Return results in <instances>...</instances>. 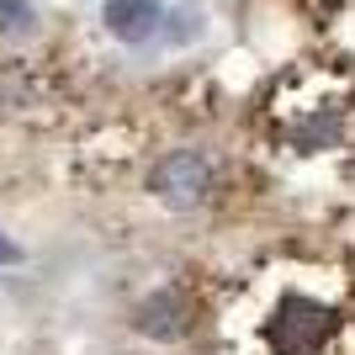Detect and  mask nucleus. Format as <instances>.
Here are the masks:
<instances>
[{
    "label": "nucleus",
    "mask_w": 355,
    "mask_h": 355,
    "mask_svg": "<svg viewBox=\"0 0 355 355\" xmlns=\"http://www.w3.org/2000/svg\"><path fill=\"white\" fill-rule=\"evenodd\" d=\"M334 329H340V313L334 308H324V302H313L302 292H286L266 324V340L276 355H318Z\"/></svg>",
    "instance_id": "nucleus-1"
},
{
    "label": "nucleus",
    "mask_w": 355,
    "mask_h": 355,
    "mask_svg": "<svg viewBox=\"0 0 355 355\" xmlns=\"http://www.w3.org/2000/svg\"><path fill=\"white\" fill-rule=\"evenodd\" d=\"M148 186H154L170 207H196V202H207V191H212V170H207L202 154L180 148V154H170V159L154 164Z\"/></svg>",
    "instance_id": "nucleus-2"
},
{
    "label": "nucleus",
    "mask_w": 355,
    "mask_h": 355,
    "mask_svg": "<svg viewBox=\"0 0 355 355\" xmlns=\"http://www.w3.org/2000/svg\"><path fill=\"white\" fill-rule=\"evenodd\" d=\"M191 318H196L191 297L175 292V286L154 292L144 308H138V329H144V334H154V340H180V334L191 329Z\"/></svg>",
    "instance_id": "nucleus-3"
},
{
    "label": "nucleus",
    "mask_w": 355,
    "mask_h": 355,
    "mask_svg": "<svg viewBox=\"0 0 355 355\" xmlns=\"http://www.w3.org/2000/svg\"><path fill=\"white\" fill-rule=\"evenodd\" d=\"M106 27L122 43H144L159 27V0H106Z\"/></svg>",
    "instance_id": "nucleus-4"
},
{
    "label": "nucleus",
    "mask_w": 355,
    "mask_h": 355,
    "mask_svg": "<svg viewBox=\"0 0 355 355\" xmlns=\"http://www.w3.org/2000/svg\"><path fill=\"white\" fill-rule=\"evenodd\" d=\"M0 27H6V32H27L32 11H27V6H16V0H0Z\"/></svg>",
    "instance_id": "nucleus-5"
},
{
    "label": "nucleus",
    "mask_w": 355,
    "mask_h": 355,
    "mask_svg": "<svg viewBox=\"0 0 355 355\" xmlns=\"http://www.w3.org/2000/svg\"><path fill=\"white\" fill-rule=\"evenodd\" d=\"M16 260V244H6V239H0V266H11Z\"/></svg>",
    "instance_id": "nucleus-6"
}]
</instances>
